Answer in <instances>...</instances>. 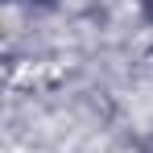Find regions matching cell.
<instances>
[{
    "label": "cell",
    "instance_id": "obj_1",
    "mask_svg": "<svg viewBox=\"0 0 153 153\" xmlns=\"http://www.w3.org/2000/svg\"><path fill=\"white\" fill-rule=\"evenodd\" d=\"M25 4L33 13H54V8H58V0H25Z\"/></svg>",
    "mask_w": 153,
    "mask_h": 153
},
{
    "label": "cell",
    "instance_id": "obj_2",
    "mask_svg": "<svg viewBox=\"0 0 153 153\" xmlns=\"http://www.w3.org/2000/svg\"><path fill=\"white\" fill-rule=\"evenodd\" d=\"M137 4H141V17L153 25V0H137Z\"/></svg>",
    "mask_w": 153,
    "mask_h": 153
},
{
    "label": "cell",
    "instance_id": "obj_3",
    "mask_svg": "<svg viewBox=\"0 0 153 153\" xmlns=\"http://www.w3.org/2000/svg\"><path fill=\"white\" fill-rule=\"evenodd\" d=\"M149 153H153V137H149Z\"/></svg>",
    "mask_w": 153,
    "mask_h": 153
}]
</instances>
